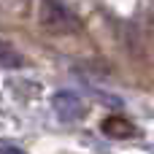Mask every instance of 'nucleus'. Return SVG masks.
Wrapping results in <instances>:
<instances>
[{
    "label": "nucleus",
    "instance_id": "1",
    "mask_svg": "<svg viewBox=\"0 0 154 154\" xmlns=\"http://www.w3.org/2000/svg\"><path fill=\"white\" fill-rule=\"evenodd\" d=\"M41 24L57 35H68L79 30V19L57 0H41Z\"/></svg>",
    "mask_w": 154,
    "mask_h": 154
},
{
    "label": "nucleus",
    "instance_id": "5",
    "mask_svg": "<svg viewBox=\"0 0 154 154\" xmlns=\"http://www.w3.org/2000/svg\"><path fill=\"white\" fill-rule=\"evenodd\" d=\"M0 154H24V152L16 149V146H0Z\"/></svg>",
    "mask_w": 154,
    "mask_h": 154
},
{
    "label": "nucleus",
    "instance_id": "2",
    "mask_svg": "<svg viewBox=\"0 0 154 154\" xmlns=\"http://www.w3.org/2000/svg\"><path fill=\"white\" fill-rule=\"evenodd\" d=\"M51 108H54V114H57L60 119H65V122L81 119V116L87 114V103L81 100V95H76V92H70V89H60V92H54V97H51Z\"/></svg>",
    "mask_w": 154,
    "mask_h": 154
},
{
    "label": "nucleus",
    "instance_id": "4",
    "mask_svg": "<svg viewBox=\"0 0 154 154\" xmlns=\"http://www.w3.org/2000/svg\"><path fill=\"white\" fill-rule=\"evenodd\" d=\"M24 65V57L5 41H0V68H22Z\"/></svg>",
    "mask_w": 154,
    "mask_h": 154
},
{
    "label": "nucleus",
    "instance_id": "3",
    "mask_svg": "<svg viewBox=\"0 0 154 154\" xmlns=\"http://www.w3.org/2000/svg\"><path fill=\"white\" fill-rule=\"evenodd\" d=\"M100 130H103V135H108V138H119V141L135 135V125L127 122L125 116H106L103 125H100Z\"/></svg>",
    "mask_w": 154,
    "mask_h": 154
}]
</instances>
